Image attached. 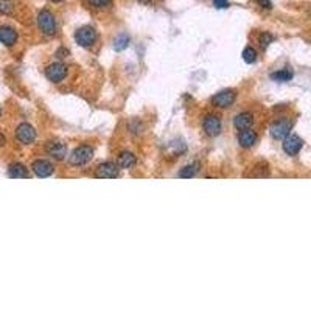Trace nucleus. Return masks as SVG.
Here are the masks:
<instances>
[{
    "label": "nucleus",
    "mask_w": 311,
    "mask_h": 311,
    "mask_svg": "<svg viewBox=\"0 0 311 311\" xmlns=\"http://www.w3.org/2000/svg\"><path fill=\"white\" fill-rule=\"evenodd\" d=\"M38 25L40 31L47 36H53L56 33V20L53 13H50L48 9H42L38 14Z\"/></svg>",
    "instance_id": "1"
},
{
    "label": "nucleus",
    "mask_w": 311,
    "mask_h": 311,
    "mask_svg": "<svg viewBox=\"0 0 311 311\" xmlns=\"http://www.w3.org/2000/svg\"><path fill=\"white\" fill-rule=\"evenodd\" d=\"M93 157V150L87 145H81V147L75 148L74 153L70 154V163L74 165V167H82V165H86L92 160Z\"/></svg>",
    "instance_id": "2"
},
{
    "label": "nucleus",
    "mask_w": 311,
    "mask_h": 311,
    "mask_svg": "<svg viewBox=\"0 0 311 311\" xmlns=\"http://www.w3.org/2000/svg\"><path fill=\"white\" fill-rule=\"evenodd\" d=\"M97 30L93 27H81L77 33H75V40L81 47H90L97 42Z\"/></svg>",
    "instance_id": "3"
},
{
    "label": "nucleus",
    "mask_w": 311,
    "mask_h": 311,
    "mask_svg": "<svg viewBox=\"0 0 311 311\" xmlns=\"http://www.w3.org/2000/svg\"><path fill=\"white\" fill-rule=\"evenodd\" d=\"M236 100V93L235 90H231V89H227V90H221V92H218L216 95L212 98V103L216 106V108H221V109H226V108H231L233 103Z\"/></svg>",
    "instance_id": "4"
},
{
    "label": "nucleus",
    "mask_w": 311,
    "mask_h": 311,
    "mask_svg": "<svg viewBox=\"0 0 311 311\" xmlns=\"http://www.w3.org/2000/svg\"><path fill=\"white\" fill-rule=\"evenodd\" d=\"M16 139L24 145L33 143L36 140V129L30 123H20L16 129Z\"/></svg>",
    "instance_id": "5"
},
{
    "label": "nucleus",
    "mask_w": 311,
    "mask_h": 311,
    "mask_svg": "<svg viewBox=\"0 0 311 311\" xmlns=\"http://www.w3.org/2000/svg\"><path fill=\"white\" fill-rule=\"evenodd\" d=\"M67 75V67L62 62H53L45 69V77L51 82H61Z\"/></svg>",
    "instance_id": "6"
},
{
    "label": "nucleus",
    "mask_w": 311,
    "mask_h": 311,
    "mask_svg": "<svg viewBox=\"0 0 311 311\" xmlns=\"http://www.w3.org/2000/svg\"><path fill=\"white\" fill-rule=\"evenodd\" d=\"M289 131H291V123L288 120H277L271 124V128H269V132H271L272 139L275 140H282L286 136H289Z\"/></svg>",
    "instance_id": "7"
},
{
    "label": "nucleus",
    "mask_w": 311,
    "mask_h": 311,
    "mask_svg": "<svg viewBox=\"0 0 311 311\" xmlns=\"http://www.w3.org/2000/svg\"><path fill=\"white\" fill-rule=\"evenodd\" d=\"M202 128L209 137H216V136H220L223 124H221V120L216 116H207L202 121Z\"/></svg>",
    "instance_id": "8"
},
{
    "label": "nucleus",
    "mask_w": 311,
    "mask_h": 311,
    "mask_svg": "<svg viewBox=\"0 0 311 311\" xmlns=\"http://www.w3.org/2000/svg\"><path fill=\"white\" fill-rule=\"evenodd\" d=\"M95 176L98 179H114L118 176V165L114 162H105L98 165L95 171Z\"/></svg>",
    "instance_id": "9"
},
{
    "label": "nucleus",
    "mask_w": 311,
    "mask_h": 311,
    "mask_svg": "<svg viewBox=\"0 0 311 311\" xmlns=\"http://www.w3.org/2000/svg\"><path fill=\"white\" fill-rule=\"evenodd\" d=\"M31 170H33V173L38 176V178H48V176L53 174L55 168H53V163L45 160V159H39V160H35L33 165H31Z\"/></svg>",
    "instance_id": "10"
},
{
    "label": "nucleus",
    "mask_w": 311,
    "mask_h": 311,
    "mask_svg": "<svg viewBox=\"0 0 311 311\" xmlns=\"http://www.w3.org/2000/svg\"><path fill=\"white\" fill-rule=\"evenodd\" d=\"M302 145H304L302 139L296 136V134H291V136H286L283 140V151L288 156H296L300 150H302Z\"/></svg>",
    "instance_id": "11"
},
{
    "label": "nucleus",
    "mask_w": 311,
    "mask_h": 311,
    "mask_svg": "<svg viewBox=\"0 0 311 311\" xmlns=\"http://www.w3.org/2000/svg\"><path fill=\"white\" fill-rule=\"evenodd\" d=\"M48 156H51L53 159L56 160H62V159H66V154H67V147L62 142L59 140H51L47 143V147H45Z\"/></svg>",
    "instance_id": "12"
},
{
    "label": "nucleus",
    "mask_w": 311,
    "mask_h": 311,
    "mask_svg": "<svg viewBox=\"0 0 311 311\" xmlns=\"http://www.w3.org/2000/svg\"><path fill=\"white\" fill-rule=\"evenodd\" d=\"M0 42L6 47H13L17 42V33L13 27L2 25L0 27Z\"/></svg>",
    "instance_id": "13"
},
{
    "label": "nucleus",
    "mask_w": 311,
    "mask_h": 311,
    "mask_svg": "<svg viewBox=\"0 0 311 311\" xmlns=\"http://www.w3.org/2000/svg\"><path fill=\"white\" fill-rule=\"evenodd\" d=\"M254 123V116L251 112H243V114H238V116L233 118V126L238 129V131H244V129H249L252 126Z\"/></svg>",
    "instance_id": "14"
},
{
    "label": "nucleus",
    "mask_w": 311,
    "mask_h": 311,
    "mask_svg": "<svg viewBox=\"0 0 311 311\" xmlns=\"http://www.w3.org/2000/svg\"><path fill=\"white\" fill-rule=\"evenodd\" d=\"M136 163H137L136 156H134L132 153H129V151L120 153L118 159H117V165L121 170H131V168L136 167Z\"/></svg>",
    "instance_id": "15"
},
{
    "label": "nucleus",
    "mask_w": 311,
    "mask_h": 311,
    "mask_svg": "<svg viewBox=\"0 0 311 311\" xmlns=\"http://www.w3.org/2000/svg\"><path fill=\"white\" fill-rule=\"evenodd\" d=\"M8 176L13 179H27L30 173H28V168L25 167V165L22 163H13L11 167L8 168Z\"/></svg>",
    "instance_id": "16"
},
{
    "label": "nucleus",
    "mask_w": 311,
    "mask_h": 311,
    "mask_svg": "<svg viewBox=\"0 0 311 311\" xmlns=\"http://www.w3.org/2000/svg\"><path fill=\"white\" fill-rule=\"evenodd\" d=\"M238 142H240V147H243V148H251L252 145L257 142V134L254 131H251V128L244 129V131H241L240 137H238Z\"/></svg>",
    "instance_id": "17"
},
{
    "label": "nucleus",
    "mask_w": 311,
    "mask_h": 311,
    "mask_svg": "<svg viewBox=\"0 0 311 311\" xmlns=\"http://www.w3.org/2000/svg\"><path fill=\"white\" fill-rule=\"evenodd\" d=\"M199 162H193L190 165H187V167H184L181 171H179V178H184V179H190V178H194L196 174H198L199 171Z\"/></svg>",
    "instance_id": "18"
},
{
    "label": "nucleus",
    "mask_w": 311,
    "mask_h": 311,
    "mask_svg": "<svg viewBox=\"0 0 311 311\" xmlns=\"http://www.w3.org/2000/svg\"><path fill=\"white\" fill-rule=\"evenodd\" d=\"M293 78V72L289 69H282L278 72H274V74H271V79L272 81H278V82H286Z\"/></svg>",
    "instance_id": "19"
},
{
    "label": "nucleus",
    "mask_w": 311,
    "mask_h": 311,
    "mask_svg": "<svg viewBox=\"0 0 311 311\" xmlns=\"http://www.w3.org/2000/svg\"><path fill=\"white\" fill-rule=\"evenodd\" d=\"M129 45V36L128 35H118L116 38V40H114V48H116V51H123L124 48H128Z\"/></svg>",
    "instance_id": "20"
},
{
    "label": "nucleus",
    "mask_w": 311,
    "mask_h": 311,
    "mask_svg": "<svg viewBox=\"0 0 311 311\" xmlns=\"http://www.w3.org/2000/svg\"><path fill=\"white\" fill-rule=\"evenodd\" d=\"M14 11V2L13 0H0V14L9 16Z\"/></svg>",
    "instance_id": "21"
},
{
    "label": "nucleus",
    "mask_w": 311,
    "mask_h": 311,
    "mask_svg": "<svg viewBox=\"0 0 311 311\" xmlns=\"http://www.w3.org/2000/svg\"><path fill=\"white\" fill-rule=\"evenodd\" d=\"M243 59H244V62H247V64H252V62H255L257 61V51H255V48H252V47L244 48L243 50Z\"/></svg>",
    "instance_id": "22"
},
{
    "label": "nucleus",
    "mask_w": 311,
    "mask_h": 311,
    "mask_svg": "<svg viewBox=\"0 0 311 311\" xmlns=\"http://www.w3.org/2000/svg\"><path fill=\"white\" fill-rule=\"evenodd\" d=\"M258 40H260V45H262L263 48H266V47L274 40V36H272L271 33H262V35H260V39H258Z\"/></svg>",
    "instance_id": "23"
},
{
    "label": "nucleus",
    "mask_w": 311,
    "mask_h": 311,
    "mask_svg": "<svg viewBox=\"0 0 311 311\" xmlns=\"http://www.w3.org/2000/svg\"><path fill=\"white\" fill-rule=\"evenodd\" d=\"M89 3L95 8H108L112 5V0H89Z\"/></svg>",
    "instance_id": "24"
},
{
    "label": "nucleus",
    "mask_w": 311,
    "mask_h": 311,
    "mask_svg": "<svg viewBox=\"0 0 311 311\" xmlns=\"http://www.w3.org/2000/svg\"><path fill=\"white\" fill-rule=\"evenodd\" d=\"M213 5L218 9H224V8L229 6V2H227V0H213Z\"/></svg>",
    "instance_id": "25"
},
{
    "label": "nucleus",
    "mask_w": 311,
    "mask_h": 311,
    "mask_svg": "<svg viewBox=\"0 0 311 311\" xmlns=\"http://www.w3.org/2000/svg\"><path fill=\"white\" fill-rule=\"evenodd\" d=\"M255 2L260 5L262 8H266V9H271L272 8V2H271V0H255Z\"/></svg>",
    "instance_id": "26"
},
{
    "label": "nucleus",
    "mask_w": 311,
    "mask_h": 311,
    "mask_svg": "<svg viewBox=\"0 0 311 311\" xmlns=\"http://www.w3.org/2000/svg\"><path fill=\"white\" fill-rule=\"evenodd\" d=\"M6 143V139H5V136L2 132H0V147H3V145Z\"/></svg>",
    "instance_id": "27"
},
{
    "label": "nucleus",
    "mask_w": 311,
    "mask_h": 311,
    "mask_svg": "<svg viewBox=\"0 0 311 311\" xmlns=\"http://www.w3.org/2000/svg\"><path fill=\"white\" fill-rule=\"evenodd\" d=\"M139 2H140V3H143V5H147V3H150V2H151V0H139Z\"/></svg>",
    "instance_id": "28"
},
{
    "label": "nucleus",
    "mask_w": 311,
    "mask_h": 311,
    "mask_svg": "<svg viewBox=\"0 0 311 311\" xmlns=\"http://www.w3.org/2000/svg\"><path fill=\"white\" fill-rule=\"evenodd\" d=\"M51 2H53V3H58V2H62V0H51Z\"/></svg>",
    "instance_id": "29"
},
{
    "label": "nucleus",
    "mask_w": 311,
    "mask_h": 311,
    "mask_svg": "<svg viewBox=\"0 0 311 311\" xmlns=\"http://www.w3.org/2000/svg\"><path fill=\"white\" fill-rule=\"evenodd\" d=\"M0 116H2V108H0Z\"/></svg>",
    "instance_id": "30"
}]
</instances>
